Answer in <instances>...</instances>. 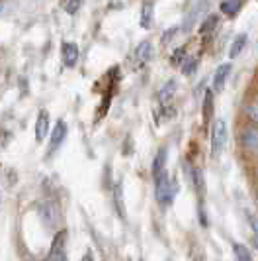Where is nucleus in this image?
<instances>
[{"label": "nucleus", "instance_id": "obj_1", "mask_svg": "<svg viewBox=\"0 0 258 261\" xmlns=\"http://www.w3.org/2000/svg\"><path fill=\"white\" fill-rule=\"evenodd\" d=\"M227 138H229L227 122L223 118H217L213 122V128H211V155L213 157L223 155V151L227 147Z\"/></svg>", "mask_w": 258, "mask_h": 261}, {"label": "nucleus", "instance_id": "obj_18", "mask_svg": "<svg viewBox=\"0 0 258 261\" xmlns=\"http://www.w3.org/2000/svg\"><path fill=\"white\" fill-rule=\"evenodd\" d=\"M170 61H172V65H180L186 61V47H180V49H176V51L170 55Z\"/></svg>", "mask_w": 258, "mask_h": 261}, {"label": "nucleus", "instance_id": "obj_10", "mask_svg": "<svg viewBox=\"0 0 258 261\" xmlns=\"http://www.w3.org/2000/svg\"><path fill=\"white\" fill-rule=\"evenodd\" d=\"M167 175V149H160L153 159V177L158 179Z\"/></svg>", "mask_w": 258, "mask_h": 261}, {"label": "nucleus", "instance_id": "obj_4", "mask_svg": "<svg viewBox=\"0 0 258 261\" xmlns=\"http://www.w3.org/2000/svg\"><path fill=\"white\" fill-rule=\"evenodd\" d=\"M64 140H67V124H64L63 120H59L51 132V140H49V155H53L55 151L61 149V145L64 144Z\"/></svg>", "mask_w": 258, "mask_h": 261}, {"label": "nucleus", "instance_id": "obj_8", "mask_svg": "<svg viewBox=\"0 0 258 261\" xmlns=\"http://www.w3.org/2000/svg\"><path fill=\"white\" fill-rule=\"evenodd\" d=\"M229 73H231V63H223V65L217 67V71L213 75V91L221 92L225 89V83L229 79Z\"/></svg>", "mask_w": 258, "mask_h": 261}, {"label": "nucleus", "instance_id": "obj_25", "mask_svg": "<svg viewBox=\"0 0 258 261\" xmlns=\"http://www.w3.org/2000/svg\"><path fill=\"white\" fill-rule=\"evenodd\" d=\"M43 261H53V259H51V257H47V259H43Z\"/></svg>", "mask_w": 258, "mask_h": 261}, {"label": "nucleus", "instance_id": "obj_27", "mask_svg": "<svg viewBox=\"0 0 258 261\" xmlns=\"http://www.w3.org/2000/svg\"><path fill=\"white\" fill-rule=\"evenodd\" d=\"M0 200H2V195H0Z\"/></svg>", "mask_w": 258, "mask_h": 261}, {"label": "nucleus", "instance_id": "obj_22", "mask_svg": "<svg viewBox=\"0 0 258 261\" xmlns=\"http://www.w3.org/2000/svg\"><path fill=\"white\" fill-rule=\"evenodd\" d=\"M248 222H250V226H252V232H254V234H258V216H254V214H248Z\"/></svg>", "mask_w": 258, "mask_h": 261}, {"label": "nucleus", "instance_id": "obj_2", "mask_svg": "<svg viewBox=\"0 0 258 261\" xmlns=\"http://www.w3.org/2000/svg\"><path fill=\"white\" fill-rule=\"evenodd\" d=\"M49 130H51V116L45 108H41L38 112V118H36V142L41 144L47 136H49Z\"/></svg>", "mask_w": 258, "mask_h": 261}, {"label": "nucleus", "instance_id": "obj_6", "mask_svg": "<svg viewBox=\"0 0 258 261\" xmlns=\"http://www.w3.org/2000/svg\"><path fill=\"white\" fill-rule=\"evenodd\" d=\"M151 55H153V45H151L149 39H145V41H141V43L135 47V51H133V61H135V65L143 67L151 59Z\"/></svg>", "mask_w": 258, "mask_h": 261}, {"label": "nucleus", "instance_id": "obj_14", "mask_svg": "<svg viewBox=\"0 0 258 261\" xmlns=\"http://www.w3.org/2000/svg\"><path fill=\"white\" fill-rule=\"evenodd\" d=\"M233 251H235V257L239 261H252V255H250V251H248V248H246L245 244L235 242L233 244Z\"/></svg>", "mask_w": 258, "mask_h": 261}, {"label": "nucleus", "instance_id": "obj_24", "mask_svg": "<svg viewBox=\"0 0 258 261\" xmlns=\"http://www.w3.org/2000/svg\"><path fill=\"white\" fill-rule=\"evenodd\" d=\"M252 246H254V248L258 249V234L252 236Z\"/></svg>", "mask_w": 258, "mask_h": 261}, {"label": "nucleus", "instance_id": "obj_19", "mask_svg": "<svg viewBox=\"0 0 258 261\" xmlns=\"http://www.w3.org/2000/svg\"><path fill=\"white\" fill-rule=\"evenodd\" d=\"M245 114L250 118L252 122H256V124H258V100H254V102H250V105L246 106Z\"/></svg>", "mask_w": 258, "mask_h": 261}, {"label": "nucleus", "instance_id": "obj_23", "mask_svg": "<svg viewBox=\"0 0 258 261\" xmlns=\"http://www.w3.org/2000/svg\"><path fill=\"white\" fill-rule=\"evenodd\" d=\"M80 261H94V257H92V253H84V255H82V259Z\"/></svg>", "mask_w": 258, "mask_h": 261}, {"label": "nucleus", "instance_id": "obj_7", "mask_svg": "<svg viewBox=\"0 0 258 261\" xmlns=\"http://www.w3.org/2000/svg\"><path fill=\"white\" fill-rule=\"evenodd\" d=\"M153 20H155V4L153 0H145L141 4V12H139V24L141 28L149 30L153 26Z\"/></svg>", "mask_w": 258, "mask_h": 261}, {"label": "nucleus", "instance_id": "obj_20", "mask_svg": "<svg viewBox=\"0 0 258 261\" xmlns=\"http://www.w3.org/2000/svg\"><path fill=\"white\" fill-rule=\"evenodd\" d=\"M196 67H198V61H196V59H186V61L182 63V71H184V75H194V73H196Z\"/></svg>", "mask_w": 258, "mask_h": 261}, {"label": "nucleus", "instance_id": "obj_21", "mask_svg": "<svg viewBox=\"0 0 258 261\" xmlns=\"http://www.w3.org/2000/svg\"><path fill=\"white\" fill-rule=\"evenodd\" d=\"M53 261H69L67 259V255H64V251H63V248L59 249L57 248V244H55V248H53V251H51V255H49Z\"/></svg>", "mask_w": 258, "mask_h": 261}, {"label": "nucleus", "instance_id": "obj_26", "mask_svg": "<svg viewBox=\"0 0 258 261\" xmlns=\"http://www.w3.org/2000/svg\"><path fill=\"white\" fill-rule=\"evenodd\" d=\"M256 202H258V195H256Z\"/></svg>", "mask_w": 258, "mask_h": 261}, {"label": "nucleus", "instance_id": "obj_5", "mask_svg": "<svg viewBox=\"0 0 258 261\" xmlns=\"http://www.w3.org/2000/svg\"><path fill=\"white\" fill-rule=\"evenodd\" d=\"M241 144H243V147H245L248 153L258 155V126L246 128V130L241 134Z\"/></svg>", "mask_w": 258, "mask_h": 261}, {"label": "nucleus", "instance_id": "obj_16", "mask_svg": "<svg viewBox=\"0 0 258 261\" xmlns=\"http://www.w3.org/2000/svg\"><path fill=\"white\" fill-rule=\"evenodd\" d=\"M211 110H213V91H207L206 98H204V118L206 120L211 118Z\"/></svg>", "mask_w": 258, "mask_h": 261}, {"label": "nucleus", "instance_id": "obj_17", "mask_svg": "<svg viewBox=\"0 0 258 261\" xmlns=\"http://www.w3.org/2000/svg\"><path fill=\"white\" fill-rule=\"evenodd\" d=\"M64 12L67 14H77L80 10V6H82V0H64Z\"/></svg>", "mask_w": 258, "mask_h": 261}, {"label": "nucleus", "instance_id": "obj_28", "mask_svg": "<svg viewBox=\"0 0 258 261\" xmlns=\"http://www.w3.org/2000/svg\"><path fill=\"white\" fill-rule=\"evenodd\" d=\"M27 261H31V259H27Z\"/></svg>", "mask_w": 258, "mask_h": 261}, {"label": "nucleus", "instance_id": "obj_12", "mask_svg": "<svg viewBox=\"0 0 258 261\" xmlns=\"http://www.w3.org/2000/svg\"><path fill=\"white\" fill-rule=\"evenodd\" d=\"M241 6H243V0H221L219 4L221 12L225 14V16H229V18L237 16L239 10H241Z\"/></svg>", "mask_w": 258, "mask_h": 261}, {"label": "nucleus", "instance_id": "obj_13", "mask_svg": "<svg viewBox=\"0 0 258 261\" xmlns=\"http://www.w3.org/2000/svg\"><path fill=\"white\" fill-rule=\"evenodd\" d=\"M174 91H176V81L170 79V81H167V83L163 85V89H160V92H158V100H160L163 105L170 102V98L174 96Z\"/></svg>", "mask_w": 258, "mask_h": 261}, {"label": "nucleus", "instance_id": "obj_9", "mask_svg": "<svg viewBox=\"0 0 258 261\" xmlns=\"http://www.w3.org/2000/svg\"><path fill=\"white\" fill-rule=\"evenodd\" d=\"M114 204L119 214V218H127V208H125V195H123V183H116L114 187Z\"/></svg>", "mask_w": 258, "mask_h": 261}, {"label": "nucleus", "instance_id": "obj_3", "mask_svg": "<svg viewBox=\"0 0 258 261\" xmlns=\"http://www.w3.org/2000/svg\"><path fill=\"white\" fill-rule=\"evenodd\" d=\"M61 57H63L64 67H69V69L77 67L78 59H80V49H78L77 43L75 41H63V45H61Z\"/></svg>", "mask_w": 258, "mask_h": 261}, {"label": "nucleus", "instance_id": "obj_15", "mask_svg": "<svg viewBox=\"0 0 258 261\" xmlns=\"http://www.w3.org/2000/svg\"><path fill=\"white\" fill-rule=\"evenodd\" d=\"M219 24V18L215 16V14H211V16H207L206 20L202 22V26H200V34H209V32H213L215 28Z\"/></svg>", "mask_w": 258, "mask_h": 261}, {"label": "nucleus", "instance_id": "obj_11", "mask_svg": "<svg viewBox=\"0 0 258 261\" xmlns=\"http://www.w3.org/2000/svg\"><path fill=\"white\" fill-rule=\"evenodd\" d=\"M246 43H248V36L246 34H239L237 38L233 39L231 47H229V59H235V57H239L243 49L246 47Z\"/></svg>", "mask_w": 258, "mask_h": 261}]
</instances>
